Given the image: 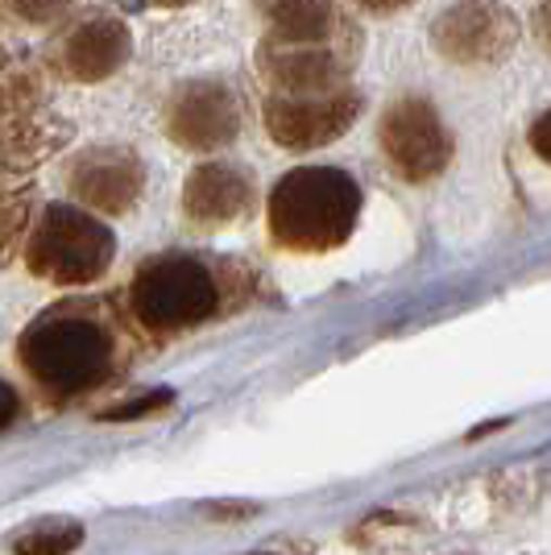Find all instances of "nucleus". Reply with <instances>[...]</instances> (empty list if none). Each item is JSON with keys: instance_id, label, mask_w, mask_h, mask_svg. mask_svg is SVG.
<instances>
[{"instance_id": "f257e3e1", "label": "nucleus", "mask_w": 551, "mask_h": 555, "mask_svg": "<svg viewBox=\"0 0 551 555\" xmlns=\"http://www.w3.org/2000/svg\"><path fill=\"white\" fill-rule=\"evenodd\" d=\"M17 361L47 398L71 402L125 370V332L104 299H63L29 320Z\"/></svg>"}, {"instance_id": "f03ea898", "label": "nucleus", "mask_w": 551, "mask_h": 555, "mask_svg": "<svg viewBox=\"0 0 551 555\" xmlns=\"http://www.w3.org/2000/svg\"><path fill=\"white\" fill-rule=\"evenodd\" d=\"M361 183L341 166H299L270 186L266 229L286 254H332L357 232Z\"/></svg>"}, {"instance_id": "7ed1b4c3", "label": "nucleus", "mask_w": 551, "mask_h": 555, "mask_svg": "<svg viewBox=\"0 0 551 555\" xmlns=\"http://www.w3.org/2000/svg\"><path fill=\"white\" fill-rule=\"evenodd\" d=\"M229 261H212L183 249L150 257L138 266L125 295L129 320L145 336H179V332L212 324L229 307Z\"/></svg>"}, {"instance_id": "20e7f679", "label": "nucleus", "mask_w": 551, "mask_h": 555, "mask_svg": "<svg viewBox=\"0 0 551 555\" xmlns=\"http://www.w3.org/2000/svg\"><path fill=\"white\" fill-rule=\"evenodd\" d=\"M116 232L79 204H47L25 236L29 274L54 286H92L108 274Z\"/></svg>"}, {"instance_id": "39448f33", "label": "nucleus", "mask_w": 551, "mask_h": 555, "mask_svg": "<svg viewBox=\"0 0 551 555\" xmlns=\"http://www.w3.org/2000/svg\"><path fill=\"white\" fill-rule=\"evenodd\" d=\"M377 150L407 183H436L452 166L457 141L427 95H398L377 116Z\"/></svg>"}, {"instance_id": "423d86ee", "label": "nucleus", "mask_w": 551, "mask_h": 555, "mask_svg": "<svg viewBox=\"0 0 551 555\" xmlns=\"http://www.w3.org/2000/svg\"><path fill=\"white\" fill-rule=\"evenodd\" d=\"M166 138L187 154H216L241 133V100L220 75L179 83L162 108Z\"/></svg>"}, {"instance_id": "0eeeda50", "label": "nucleus", "mask_w": 551, "mask_h": 555, "mask_svg": "<svg viewBox=\"0 0 551 555\" xmlns=\"http://www.w3.org/2000/svg\"><path fill=\"white\" fill-rule=\"evenodd\" d=\"M361 92L341 88V92L323 95H266L261 100V125L278 150H320L341 141L361 116Z\"/></svg>"}, {"instance_id": "6e6552de", "label": "nucleus", "mask_w": 551, "mask_h": 555, "mask_svg": "<svg viewBox=\"0 0 551 555\" xmlns=\"http://www.w3.org/2000/svg\"><path fill=\"white\" fill-rule=\"evenodd\" d=\"M518 42V22L498 0H460L432 25V47L460 67L502 63Z\"/></svg>"}, {"instance_id": "1a4fd4ad", "label": "nucleus", "mask_w": 551, "mask_h": 555, "mask_svg": "<svg viewBox=\"0 0 551 555\" xmlns=\"http://www.w3.org/2000/svg\"><path fill=\"white\" fill-rule=\"evenodd\" d=\"M133 59V34L108 9L79 13L54 42V67L71 83H104Z\"/></svg>"}, {"instance_id": "9d476101", "label": "nucleus", "mask_w": 551, "mask_h": 555, "mask_svg": "<svg viewBox=\"0 0 551 555\" xmlns=\"http://www.w3.org/2000/svg\"><path fill=\"white\" fill-rule=\"evenodd\" d=\"M67 186L79 208L95 216H125L145 186V163L129 145L104 141L75 154V163L67 166Z\"/></svg>"}, {"instance_id": "9b49d317", "label": "nucleus", "mask_w": 551, "mask_h": 555, "mask_svg": "<svg viewBox=\"0 0 551 555\" xmlns=\"http://www.w3.org/2000/svg\"><path fill=\"white\" fill-rule=\"evenodd\" d=\"M253 204H257L253 175L225 158L195 166L183 183V216L204 232L229 229L236 220H245Z\"/></svg>"}, {"instance_id": "f8f14e48", "label": "nucleus", "mask_w": 551, "mask_h": 555, "mask_svg": "<svg viewBox=\"0 0 551 555\" xmlns=\"http://www.w3.org/2000/svg\"><path fill=\"white\" fill-rule=\"evenodd\" d=\"M29 208H34V186L22 191H0V266L13 261V254L25 245L29 236Z\"/></svg>"}, {"instance_id": "ddd939ff", "label": "nucleus", "mask_w": 551, "mask_h": 555, "mask_svg": "<svg viewBox=\"0 0 551 555\" xmlns=\"http://www.w3.org/2000/svg\"><path fill=\"white\" fill-rule=\"evenodd\" d=\"M84 543L79 522H42L13 539V555H67Z\"/></svg>"}, {"instance_id": "4468645a", "label": "nucleus", "mask_w": 551, "mask_h": 555, "mask_svg": "<svg viewBox=\"0 0 551 555\" xmlns=\"http://www.w3.org/2000/svg\"><path fill=\"white\" fill-rule=\"evenodd\" d=\"M75 0H0V17L17 25H50L63 22Z\"/></svg>"}, {"instance_id": "2eb2a0df", "label": "nucleus", "mask_w": 551, "mask_h": 555, "mask_svg": "<svg viewBox=\"0 0 551 555\" xmlns=\"http://www.w3.org/2000/svg\"><path fill=\"white\" fill-rule=\"evenodd\" d=\"M158 406H170V390H162V393H145V398H138V402H129V406H116V411H108V415H104V418H113V423H120V418L150 415V411H158Z\"/></svg>"}, {"instance_id": "dca6fc26", "label": "nucleus", "mask_w": 551, "mask_h": 555, "mask_svg": "<svg viewBox=\"0 0 551 555\" xmlns=\"http://www.w3.org/2000/svg\"><path fill=\"white\" fill-rule=\"evenodd\" d=\"M527 141H530V150L543 158V163L551 166V108L535 125H530V133H527Z\"/></svg>"}, {"instance_id": "f3484780", "label": "nucleus", "mask_w": 551, "mask_h": 555, "mask_svg": "<svg viewBox=\"0 0 551 555\" xmlns=\"http://www.w3.org/2000/svg\"><path fill=\"white\" fill-rule=\"evenodd\" d=\"M17 415H22V393L13 390L4 377H0V431L4 427H13L17 423Z\"/></svg>"}, {"instance_id": "a211bd4d", "label": "nucleus", "mask_w": 551, "mask_h": 555, "mask_svg": "<svg viewBox=\"0 0 551 555\" xmlns=\"http://www.w3.org/2000/svg\"><path fill=\"white\" fill-rule=\"evenodd\" d=\"M357 9H366V13H377V17H390V13H402V9H411L414 0H353Z\"/></svg>"}, {"instance_id": "6ab92c4d", "label": "nucleus", "mask_w": 551, "mask_h": 555, "mask_svg": "<svg viewBox=\"0 0 551 555\" xmlns=\"http://www.w3.org/2000/svg\"><path fill=\"white\" fill-rule=\"evenodd\" d=\"M535 38H539V47L548 50L551 54V0H543V4H539V9H535Z\"/></svg>"}, {"instance_id": "aec40b11", "label": "nucleus", "mask_w": 551, "mask_h": 555, "mask_svg": "<svg viewBox=\"0 0 551 555\" xmlns=\"http://www.w3.org/2000/svg\"><path fill=\"white\" fill-rule=\"evenodd\" d=\"M154 4H162V9H183V4H195V0H154Z\"/></svg>"}]
</instances>
